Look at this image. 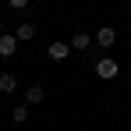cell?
Listing matches in <instances>:
<instances>
[{
  "mask_svg": "<svg viewBox=\"0 0 131 131\" xmlns=\"http://www.w3.org/2000/svg\"><path fill=\"white\" fill-rule=\"evenodd\" d=\"M96 74H99L103 82H110V78H117V74H121V64H117L113 57H99V64H96Z\"/></svg>",
  "mask_w": 131,
  "mask_h": 131,
  "instance_id": "6da1fadb",
  "label": "cell"
},
{
  "mask_svg": "<svg viewBox=\"0 0 131 131\" xmlns=\"http://www.w3.org/2000/svg\"><path fill=\"white\" fill-rule=\"evenodd\" d=\"M67 53H71V43H60V39H53V43L46 46V57L50 60H64Z\"/></svg>",
  "mask_w": 131,
  "mask_h": 131,
  "instance_id": "7a4b0ae2",
  "label": "cell"
},
{
  "mask_svg": "<svg viewBox=\"0 0 131 131\" xmlns=\"http://www.w3.org/2000/svg\"><path fill=\"white\" fill-rule=\"evenodd\" d=\"M43 99H46L43 85H25V103H28V106H36V103H43Z\"/></svg>",
  "mask_w": 131,
  "mask_h": 131,
  "instance_id": "3957f363",
  "label": "cell"
},
{
  "mask_svg": "<svg viewBox=\"0 0 131 131\" xmlns=\"http://www.w3.org/2000/svg\"><path fill=\"white\" fill-rule=\"evenodd\" d=\"M18 50V36H0V57H14Z\"/></svg>",
  "mask_w": 131,
  "mask_h": 131,
  "instance_id": "277c9868",
  "label": "cell"
},
{
  "mask_svg": "<svg viewBox=\"0 0 131 131\" xmlns=\"http://www.w3.org/2000/svg\"><path fill=\"white\" fill-rule=\"evenodd\" d=\"M113 39H117V32H113V28H99V32H96V43L103 46V50H110Z\"/></svg>",
  "mask_w": 131,
  "mask_h": 131,
  "instance_id": "5b68a950",
  "label": "cell"
},
{
  "mask_svg": "<svg viewBox=\"0 0 131 131\" xmlns=\"http://www.w3.org/2000/svg\"><path fill=\"white\" fill-rule=\"evenodd\" d=\"M14 36H18V43H28V39H36V25H18V32H14Z\"/></svg>",
  "mask_w": 131,
  "mask_h": 131,
  "instance_id": "8992f818",
  "label": "cell"
},
{
  "mask_svg": "<svg viewBox=\"0 0 131 131\" xmlns=\"http://www.w3.org/2000/svg\"><path fill=\"white\" fill-rule=\"evenodd\" d=\"M89 43H92L89 32H74V36H71V50H89Z\"/></svg>",
  "mask_w": 131,
  "mask_h": 131,
  "instance_id": "52a82bcc",
  "label": "cell"
},
{
  "mask_svg": "<svg viewBox=\"0 0 131 131\" xmlns=\"http://www.w3.org/2000/svg\"><path fill=\"white\" fill-rule=\"evenodd\" d=\"M14 89H18V78H14V74H0V92H4V96L14 92Z\"/></svg>",
  "mask_w": 131,
  "mask_h": 131,
  "instance_id": "ba28073f",
  "label": "cell"
},
{
  "mask_svg": "<svg viewBox=\"0 0 131 131\" xmlns=\"http://www.w3.org/2000/svg\"><path fill=\"white\" fill-rule=\"evenodd\" d=\"M11 121H14V124H25V121H28V103H25V106H14V110H11Z\"/></svg>",
  "mask_w": 131,
  "mask_h": 131,
  "instance_id": "9c48e42d",
  "label": "cell"
},
{
  "mask_svg": "<svg viewBox=\"0 0 131 131\" xmlns=\"http://www.w3.org/2000/svg\"><path fill=\"white\" fill-rule=\"evenodd\" d=\"M7 4H11L14 11H25V7H28V0H7Z\"/></svg>",
  "mask_w": 131,
  "mask_h": 131,
  "instance_id": "30bf717a",
  "label": "cell"
}]
</instances>
